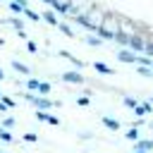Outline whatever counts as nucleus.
<instances>
[{"label":"nucleus","instance_id":"15","mask_svg":"<svg viewBox=\"0 0 153 153\" xmlns=\"http://www.w3.org/2000/svg\"><path fill=\"white\" fill-rule=\"evenodd\" d=\"M57 26H60V31H62V33H67V36H72V31H69V26H67V24H57Z\"/></svg>","mask_w":153,"mask_h":153},{"label":"nucleus","instance_id":"5","mask_svg":"<svg viewBox=\"0 0 153 153\" xmlns=\"http://www.w3.org/2000/svg\"><path fill=\"white\" fill-rule=\"evenodd\" d=\"M41 19H45V22H48V24H53V26H57V17H55L53 12H43V14H41Z\"/></svg>","mask_w":153,"mask_h":153},{"label":"nucleus","instance_id":"2","mask_svg":"<svg viewBox=\"0 0 153 153\" xmlns=\"http://www.w3.org/2000/svg\"><path fill=\"white\" fill-rule=\"evenodd\" d=\"M62 79H65V81H72V84H81V81H84V76H81L79 72H65Z\"/></svg>","mask_w":153,"mask_h":153},{"label":"nucleus","instance_id":"6","mask_svg":"<svg viewBox=\"0 0 153 153\" xmlns=\"http://www.w3.org/2000/svg\"><path fill=\"white\" fill-rule=\"evenodd\" d=\"M10 24L17 29V33H19V31H24V22H22L19 17H10Z\"/></svg>","mask_w":153,"mask_h":153},{"label":"nucleus","instance_id":"19","mask_svg":"<svg viewBox=\"0 0 153 153\" xmlns=\"http://www.w3.org/2000/svg\"><path fill=\"white\" fill-rule=\"evenodd\" d=\"M43 2H45V5H50V7H53V5H55V2H57V0H43Z\"/></svg>","mask_w":153,"mask_h":153},{"label":"nucleus","instance_id":"8","mask_svg":"<svg viewBox=\"0 0 153 153\" xmlns=\"http://www.w3.org/2000/svg\"><path fill=\"white\" fill-rule=\"evenodd\" d=\"M0 139H2L5 143H12V141H14V139H12V134H10V131H5L2 127H0Z\"/></svg>","mask_w":153,"mask_h":153},{"label":"nucleus","instance_id":"20","mask_svg":"<svg viewBox=\"0 0 153 153\" xmlns=\"http://www.w3.org/2000/svg\"><path fill=\"white\" fill-rule=\"evenodd\" d=\"M2 79H5V72H2V69H0V81H2Z\"/></svg>","mask_w":153,"mask_h":153},{"label":"nucleus","instance_id":"3","mask_svg":"<svg viewBox=\"0 0 153 153\" xmlns=\"http://www.w3.org/2000/svg\"><path fill=\"white\" fill-rule=\"evenodd\" d=\"M38 120H41V122H48V124H60V120H57L55 115H48V112H43V110H38Z\"/></svg>","mask_w":153,"mask_h":153},{"label":"nucleus","instance_id":"4","mask_svg":"<svg viewBox=\"0 0 153 153\" xmlns=\"http://www.w3.org/2000/svg\"><path fill=\"white\" fill-rule=\"evenodd\" d=\"M7 2H10V12L24 14V7H26V5H22V2H14V0H7Z\"/></svg>","mask_w":153,"mask_h":153},{"label":"nucleus","instance_id":"9","mask_svg":"<svg viewBox=\"0 0 153 153\" xmlns=\"http://www.w3.org/2000/svg\"><path fill=\"white\" fill-rule=\"evenodd\" d=\"M24 14H26V17L31 19V22H38V19H41V14H36V12H31L29 7H24Z\"/></svg>","mask_w":153,"mask_h":153},{"label":"nucleus","instance_id":"18","mask_svg":"<svg viewBox=\"0 0 153 153\" xmlns=\"http://www.w3.org/2000/svg\"><path fill=\"white\" fill-rule=\"evenodd\" d=\"M26 50H29V53H36V43L29 41V43H26Z\"/></svg>","mask_w":153,"mask_h":153},{"label":"nucleus","instance_id":"17","mask_svg":"<svg viewBox=\"0 0 153 153\" xmlns=\"http://www.w3.org/2000/svg\"><path fill=\"white\" fill-rule=\"evenodd\" d=\"M24 141H31V143H33V141H36V134H31V131H26V134H24Z\"/></svg>","mask_w":153,"mask_h":153},{"label":"nucleus","instance_id":"14","mask_svg":"<svg viewBox=\"0 0 153 153\" xmlns=\"http://www.w3.org/2000/svg\"><path fill=\"white\" fill-rule=\"evenodd\" d=\"M2 127H14V117H5L2 120Z\"/></svg>","mask_w":153,"mask_h":153},{"label":"nucleus","instance_id":"7","mask_svg":"<svg viewBox=\"0 0 153 153\" xmlns=\"http://www.w3.org/2000/svg\"><path fill=\"white\" fill-rule=\"evenodd\" d=\"M12 67H14L19 74H29V67H26V65H22L19 60H14V62H12Z\"/></svg>","mask_w":153,"mask_h":153},{"label":"nucleus","instance_id":"11","mask_svg":"<svg viewBox=\"0 0 153 153\" xmlns=\"http://www.w3.org/2000/svg\"><path fill=\"white\" fill-rule=\"evenodd\" d=\"M96 69H98V72H103V74H110V72H112V69H110V67H105L103 62H96Z\"/></svg>","mask_w":153,"mask_h":153},{"label":"nucleus","instance_id":"10","mask_svg":"<svg viewBox=\"0 0 153 153\" xmlns=\"http://www.w3.org/2000/svg\"><path fill=\"white\" fill-rule=\"evenodd\" d=\"M103 124H105L108 129H117V127H120V124H117L115 120H110V117H103Z\"/></svg>","mask_w":153,"mask_h":153},{"label":"nucleus","instance_id":"16","mask_svg":"<svg viewBox=\"0 0 153 153\" xmlns=\"http://www.w3.org/2000/svg\"><path fill=\"white\" fill-rule=\"evenodd\" d=\"M120 60H127V62H131V60H134V55H129V53H120Z\"/></svg>","mask_w":153,"mask_h":153},{"label":"nucleus","instance_id":"13","mask_svg":"<svg viewBox=\"0 0 153 153\" xmlns=\"http://www.w3.org/2000/svg\"><path fill=\"white\" fill-rule=\"evenodd\" d=\"M48 91H50V84H43V81H41V84H38V93H48Z\"/></svg>","mask_w":153,"mask_h":153},{"label":"nucleus","instance_id":"12","mask_svg":"<svg viewBox=\"0 0 153 153\" xmlns=\"http://www.w3.org/2000/svg\"><path fill=\"white\" fill-rule=\"evenodd\" d=\"M38 84H41L38 79H29V81H26V86H29V88H33V91H38Z\"/></svg>","mask_w":153,"mask_h":153},{"label":"nucleus","instance_id":"1","mask_svg":"<svg viewBox=\"0 0 153 153\" xmlns=\"http://www.w3.org/2000/svg\"><path fill=\"white\" fill-rule=\"evenodd\" d=\"M26 100L29 103H33L36 108H41V110H45V108H53V103L50 100H45V98H38V96H33V93H26Z\"/></svg>","mask_w":153,"mask_h":153}]
</instances>
